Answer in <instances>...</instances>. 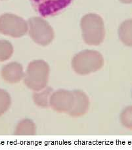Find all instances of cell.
Masks as SVG:
<instances>
[{
	"label": "cell",
	"instance_id": "obj_11",
	"mask_svg": "<svg viewBox=\"0 0 132 150\" xmlns=\"http://www.w3.org/2000/svg\"><path fill=\"white\" fill-rule=\"evenodd\" d=\"M52 88L46 87L40 93H34L33 96V100L34 103L39 107L47 108L49 105L50 98L52 94Z\"/></svg>",
	"mask_w": 132,
	"mask_h": 150
},
{
	"label": "cell",
	"instance_id": "obj_4",
	"mask_svg": "<svg viewBox=\"0 0 132 150\" xmlns=\"http://www.w3.org/2000/svg\"><path fill=\"white\" fill-rule=\"evenodd\" d=\"M29 35L36 43L47 46L55 38L52 27L46 21L41 17H32L29 20Z\"/></svg>",
	"mask_w": 132,
	"mask_h": 150
},
{
	"label": "cell",
	"instance_id": "obj_17",
	"mask_svg": "<svg viewBox=\"0 0 132 150\" xmlns=\"http://www.w3.org/2000/svg\"><path fill=\"white\" fill-rule=\"evenodd\" d=\"M131 97H132V93H131Z\"/></svg>",
	"mask_w": 132,
	"mask_h": 150
},
{
	"label": "cell",
	"instance_id": "obj_7",
	"mask_svg": "<svg viewBox=\"0 0 132 150\" xmlns=\"http://www.w3.org/2000/svg\"><path fill=\"white\" fill-rule=\"evenodd\" d=\"M74 95L73 91L59 90L52 93L49 105L53 110L59 113H69L74 105Z\"/></svg>",
	"mask_w": 132,
	"mask_h": 150
},
{
	"label": "cell",
	"instance_id": "obj_10",
	"mask_svg": "<svg viewBox=\"0 0 132 150\" xmlns=\"http://www.w3.org/2000/svg\"><path fill=\"white\" fill-rule=\"evenodd\" d=\"M118 34L123 45L132 47V18L127 19L120 25Z\"/></svg>",
	"mask_w": 132,
	"mask_h": 150
},
{
	"label": "cell",
	"instance_id": "obj_6",
	"mask_svg": "<svg viewBox=\"0 0 132 150\" xmlns=\"http://www.w3.org/2000/svg\"><path fill=\"white\" fill-rule=\"evenodd\" d=\"M73 0H30L31 4L41 16L49 17L59 13Z\"/></svg>",
	"mask_w": 132,
	"mask_h": 150
},
{
	"label": "cell",
	"instance_id": "obj_3",
	"mask_svg": "<svg viewBox=\"0 0 132 150\" xmlns=\"http://www.w3.org/2000/svg\"><path fill=\"white\" fill-rule=\"evenodd\" d=\"M103 65V57L95 50H83L76 54L72 61L74 71L82 76L99 70Z\"/></svg>",
	"mask_w": 132,
	"mask_h": 150
},
{
	"label": "cell",
	"instance_id": "obj_13",
	"mask_svg": "<svg viewBox=\"0 0 132 150\" xmlns=\"http://www.w3.org/2000/svg\"><path fill=\"white\" fill-rule=\"evenodd\" d=\"M13 52V46L9 41L0 40V62L9 60Z\"/></svg>",
	"mask_w": 132,
	"mask_h": 150
},
{
	"label": "cell",
	"instance_id": "obj_9",
	"mask_svg": "<svg viewBox=\"0 0 132 150\" xmlns=\"http://www.w3.org/2000/svg\"><path fill=\"white\" fill-rule=\"evenodd\" d=\"M74 95V105L68 114L72 117H80L88 111L89 101L87 94L80 90L73 91Z\"/></svg>",
	"mask_w": 132,
	"mask_h": 150
},
{
	"label": "cell",
	"instance_id": "obj_12",
	"mask_svg": "<svg viewBox=\"0 0 132 150\" xmlns=\"http://www.w3.org/2000/svg\"><path fill=\"white\" fill-rule=\"evenodd\" d=\"M36 134V125L30 119L19 122L15 130V135H34Z\"/></svg>",
	"mask_w": 132,
	"mask_h": 150
},
{
	"label": "cell",
	"instance_id": "obj_16",
	"mask_svg": "<svg viewBox=\"0 0 132 150\" xmlns=\"http://www.w3.org/2000/svg\"><path fill=\"white\" fill-rule=\"evenodd\" d=\"M120 2L125 4H132V0H119Z\"/></svg>",
	"mask_w": 132,
	"mask_h": 150
},
{
	"label": "cell",
	"instance_id": "obj_8",
	"mask_svg": "<svg viewBox=\"0 0 132 150\" xmlns=\"http://www.w3.org/2000/svg\"><path fill=\"white\" fill-rule=\"evenodd\" d=\"M1 76L5 81L9 84L20 82L24 76L23 68L20 63L12 62L3 66Z\"/></svg>",
	"mask_w": 132,
	"mask_h": 150
},
{
	"label": "cell",
	"instance_id": "obj_2",
	"mask_svg": "<svg viewBox=\"0 0 132 150\" xmlns=\"http://www.w3.org/2000/svg\"><path fill=\"white\" fill-rule=\"evenodd\" d=\"M50 68L44 60H36L28 66L24 76V83L30 89L40 91L46 87L48 83Z\"/></svg>",
	"mask_w": 132,
	"mask_h": 150
},
{
	"label": "cell",
	"instance_id": "obj_1",
	"mask_svg": "<svg viewBox=\"0 0 132 150\" xmlns=\"http://www.w3.org/2000/svg\"><path fill=\"white\" fill-rule=\"evenodd\" d=\"M80 26L83 40L89 45H99L105 37V25L103 18L95 13L84 15L81 20Z\"/></svg>",
	"mask_w": 132,
	"mask_h": 150
},
{
	"label": "cell",
	"instance_id": "obj_15",
	"mask_svg": "<svg viewBox=\"0 0 132 150\" xmlns=\"http://www.w3.org/2000/svg\"><path fill=\"white\" fill-rule=\"evenodd\" d=\"M11 104V99L9 93L0 88V117L9 109Z\"/></svg>",
	"mask_w": 132,
	"mask_h": 150
},
{
	"label": "cell",
	"instance_id": "obj_14",
	"mask_svg": "<svg viewBox=\"0 0 132 150\" xmlns=\"http://www.w3.org/2000/svg\"><path fill=\"white\" fill-rule=\"evenodd\" d=\"M120 121L123 127L132 130V105H128L122 111Z\"/></svg>",
	"mask_w": 132,
	"mask_h": 150
},
{
	"label": "cell",
	"instance_id": "obj_5",
	"mask_svg": "<svg viewBox=\"0 0 132 150\" xmlns=\"http://www.w3.org/2000/svg\"><path fill=\"white\" fill-rule=\"evenodd\" d=\"M28 24L21 16L11 13L0 16V34L13 38H21L28 32Z\"/></svg>",
	"mask_w": 132,
	"mask_h": 150
}]
</instances>
